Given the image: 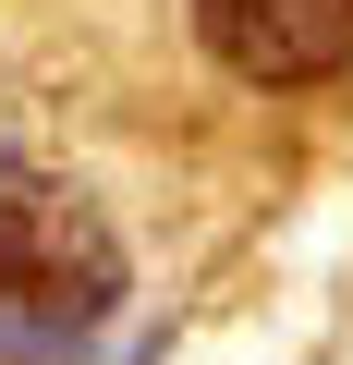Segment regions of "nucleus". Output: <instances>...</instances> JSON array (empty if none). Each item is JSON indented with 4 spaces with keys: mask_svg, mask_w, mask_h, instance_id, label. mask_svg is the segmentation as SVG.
<instances>
[{
    "mask_svg": "<svg viewBox=\"0 0 353 365\" xmlns=\"http://www.w3.org/2000/svg\"><path fill=\"white\" fill-rule=\"evenodd\" d=\"M25 146L183 244L353 170V0H0Z\"/></svg>",
    "mask_w": 353,
    "mask_h": 365,
    "instance_id": "1",
    "label": "nucleus"
},
{
    "mask_svg": "<svg viewBox=\"0 0 353 365\" xmlns=\"http://www.w3.org/2000/svg\"><path fill=\"white\" fill-rule=\"evenodd\" d=\"M134 292V220L49 146L0 134V365H73Z\"/></svg>",
    "mask_w": 353,
    "mask_h": 365,
    "instance_id": "2",
    "label": "nucleus"
}]
</instances>
